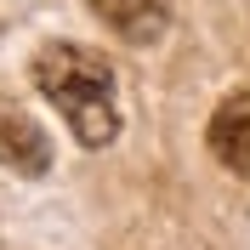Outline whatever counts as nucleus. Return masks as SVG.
Here are the masks:
<instances>
[{"mask_svg":"<svg viewBox=\"0 0 250 250\" xmlns=\"http://www.w3.org/2000/svg\"><path fill=\"white\" fill-rule=\"evenodd\" d=\"M34 85L46 91V103L62 114V120H68V131H74L85 148L114 142V131H120L114 68L97 57V51L68 46V40L40 46V57H34Z\"/></svg>","mask_w":250,"mask_h":250,"instance_id":"obj_1","label":"nucleus"},{"mask_svg":"<svg viewBox=\"0 0 250 250\" xmlns=\"http://www.w3.org/2000/svg\"><path fill=\"white\" fill-rule=\"evenodd\" d=\"M210 154H216L233 176L250 182V91H233L216 114H210Z\"/></svg>","mask_w":250,"mask_h":250,"instance_id":"obj_2","label":"nucleus"},{"mask_svg":"<svg viewBox=\"0 0 250 250\" xmlns=\"http://www.w3.org/2000/svg\"><path fill=\"white\" fill-rule=\"evenodd\" d=\"M0 165H12V171H23V176H46V165H51L46 131H40L23 108H0Z\"/></svg>","mask_w":250,"mask_h":250,"instance_id":"obj_3","label":"nucleus"},{"mask_svg":"<svg viewBox=\"0 0 250 250\" xmlns=\"http://www.w3.org/2000/svg\"><path fill=\"white\" fill-rule=\"evenodd\" d=\"M91 12L131 46H148L171 29V0H91Z\"/></svg>","mask_w":250,"mask_h":250,"instance_id":"obj_4","label":"nucleus"}]
</instances>
